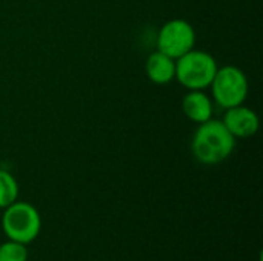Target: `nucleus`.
Wrapping results in <instances>:
<instances>
[{"mask_svg": "<svg viewBox=\"0 0 263 261\" xmlns=\"http://www.w3.org/2000/svg\"><path fill=\"white\" fill-rule=\"evenodd\" d=\"M196 46V29L185 18H171L157 34V51L177 60Z\"/></svg>", "mask_w": 263, "mask_h": 261, "instance_id": "5", "label": "nucleus"}, {"mask_svg": "<svg viewBox=\"0 0 263 261\" xmlns=\"http://www.w3.org/2000/svg\"><path fill=\"white\" fill-rule=\"evenodd\" d=\"M18 198V183L15 177L5 171L0 169V209L8 208Z\"/></svg>", "mask_w": 263, "mask_h": 261, "instance_id": "9", "label": "nucleus"}, {"mask_svg": "<svg viewBox=\"0 0 263 261\" xmlns=\"http://www.w3.org/2000/svg\"><path fill=\"white\" fill-rule=\"evenodd\" d=\"M217 60L206 51L191 49L176 60V80L188 91L210 88L216 72Z\"/></svg>", "mask_w": 263, "mask_h": 261, "instance_id": "3", "label": "nucleus"}, {"mask_svg": "<svg viewBox=\"0 0 263 261\" xmlns=\"http://www.w3.org/2000/svg\"><path fill=\"white\" fill-rule=\"evenodd\" d=\"M145 71L153 83L168 85L176 80V60L160 51H154L146 58Z\"/></svg>", "mask_w": 263, "mask_h": 261, "instance_id": "8", "label": "nucleus"}, {"mask_svg": "<svg viewBox=\"0 0 263 261\" xmlns=\"http://www.w3.org/2000/svg\"><path fill=\"white\" fill-rule=\"evenodd\" d=\"M0 261H28V248L23 243L8 240L0 245Z\"/></svg>", "mask_w": 263, "mask_h": 261, "instance_id": "10", "label": "nucleus"}, {"mask_svg": "<svg viewBox=\"0 0 263 261\" xmlns=\"http://www.w3.org/2000/svg\"><path fill=\"white\" fill-rule=\"evenodd\" d=\"M222 122L236 140L237 138H250V137L256 135V132L259 131V126H260V120H259V115L256 114V111L245 105H239V106L225 109V115H223Z\"/></svg>", "mask_w": 263, "mask_h": 261, "instance_id": "6", "label": "nucleus"}, {"mask_svg": "<svg viewBox=\"0 0 263 261\" xmlns=\"http://www.w3.org/2000/svg\"><path fill=\"white\" fill-rule=\"evenodd\" d=\"M213 98L202 89L188 91L182 100V111L185 117L197 125L213 118Z\"/></svg>", "mask_w": 263, "mask_h": 261, "instance_id": "7", "label": "nucleus"}, {"mask_svg": "<svg viewBox=\"0 0 263 261\" xmlns=\"http://www.w3.org/2000/svg\"><path fill=\"white\" fill-rule=\"evenodd\" d=\"M236 148V138L227 129L222 120L210 118L200 123L191 140L194 158L206 166L223 163L231 157Z\"/></svg>", "mask_w": 263, "mask_h": 261, "instance_id": "1", "label": "nucleus"}, {"mask_svg": "<svg viewBox=\"0 0 263 261\" xmlns=\"http://www.w3.org/2000/svg\"><path fill=\"white\" fill-rule=\"evenodd\" d=\"M210 88L214 103H217L223 109L243 105L250 91L245 72L234 65L217 68Z\"/></svg>", "mask_w": 263, "mask_h": 261, "instance_id": "4", "label": "nucleus"}, {"mask_svg": "<svg viewBox=\"0 0 263 261\" xmlns=\"http://www.w3.org/2000/svg\"><path fill=\"white\" fill-rule=\"evenodd\" d=\"M2 229L8 240L31 245L42 231V217L35 206L15 200L3 209Z\"/></svg>", "mask_w": 263, "mask_h": 261, "instance_id": "2", "label": "nucleus"}]
</instances>
